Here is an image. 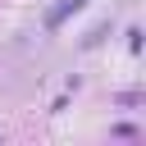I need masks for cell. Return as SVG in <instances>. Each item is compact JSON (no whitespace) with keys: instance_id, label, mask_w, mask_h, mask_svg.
<instances>
[{"instance_id":"obj_1","label":"cell","mask_w":146,"mask_h":146,"mask_svg":"<svg viewBox=\"0 0 146 146\" xmlns=\"http://www.w3.org/2000/svg\"><path fill=\"white\" fill-rule=\"evenodd\" d=\"M82 5H87V0H55V5L46 9V18H41V23H46V32H59V27H64V18H68V14H78Z\"/></svg>"}]
</instances>
